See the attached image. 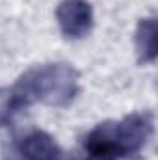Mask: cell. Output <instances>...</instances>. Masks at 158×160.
Instances as JSON below:
<instances>
[{
    "label": "cell",
    "instance_id": "obj_1",
    "mask_svg": "<svg viewBox=\"0 0 158 160\" xmlns=\"http://www.w3.org/2000/svg\"><path fill=\"white\" fill-rule=\"evenodd\" d=\"M78 73L69 63H45L26 71L9 91L6 116H13L36 102L67 106L78 95Z\"/></svg>",
    "mask_w": 158,
    "mask_h": 160
},
{
    "label": "cell",
    "instance_id": "obj_2",
    "mask_svg": "<svg viewBox=\"0 0 158 160\" xmlns=\"http://www.w3.org/2000/svg\"><path fill=\"white\" fill-rule=\"evenodd\" d=\"M153 128V116L147 112L102 121L86 136L84 160H123L138 155L151 140Z\"/></svg>",
    "mask_w": 158,
    "mask_h": 160
},
{
    "label": "cell",
    "instance_id": "obj_3",
    "mask_svg": "<svg viewBox=\"0 0 158 160\" xmlns=\"http://www.w3.org/2000/svg\"><path fill=\"white\" fill-rule=\"evenodd\" d=\"M2 160H62V151L54 138L43 130H32L19 142L11 143Z\"/></svg>",
    "mask_w": 158,
    "mask_h": 160
},
{
    "label": "cell",
    "instance_id": "obj_4",
    "mask_svg": "<svg viewBox=\"0 0 158 160\" xmlns=\"http://www.w3.org/2000/svg\"><path fill=\"white\" fill-rule=\"evenodd\" d=\"M60 30L69 39H82L93 28V8L86 0H63L56 9Z\"/></svg>",
    "mask_w": 158,
    "mask_h": 160
},
{
    "label": "cell",
    "instance_id": "obj_5",
    "mask_svg": "<svg viewBox=\"0 0 158 160\" xmlns=\"http://www.w3.org/2000/svg\"><path fill=\"white\" fill-rule=\"evenodd\" d=\"M156 19L155 17H145L138 22L136 28V52L141 63H153L156 60Z\"/></svg>",
    "mask_w": 158,
    "mask_h": 160
}]
</instances>
